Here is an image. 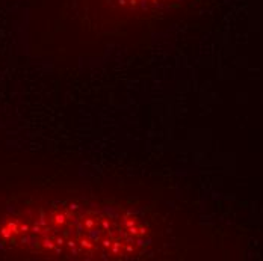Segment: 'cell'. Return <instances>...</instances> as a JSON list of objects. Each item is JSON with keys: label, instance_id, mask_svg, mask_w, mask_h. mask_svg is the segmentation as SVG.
Masks as SVG:
<instances>
[{"label": "cell", "instance_id": "obj_1", "mask_svg": "<svg viewBox=\"0 0 263 261\" xmlns=\"http://www.w3.org/2000/svg\"><path fill=\"white\" fill-rule=\"evenodd\" d=\"M144 235L127 214L68 201H33L0 217V246L46 258H126Z\"/></svg>", "mask_w": 263, "mask_h": 261}]
</instances>
